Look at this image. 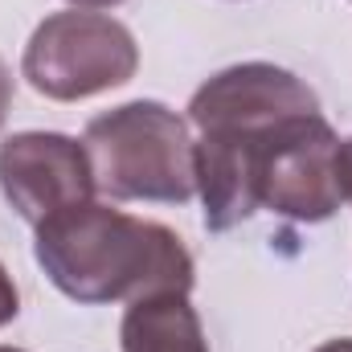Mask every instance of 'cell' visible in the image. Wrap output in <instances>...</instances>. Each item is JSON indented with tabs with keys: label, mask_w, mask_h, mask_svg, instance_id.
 I'll use <instances>...</instances> for the list:
<instances>
[{
	"label": "cell",
	"mask_w": 352,
	"mask_h": 352,
	"mask_svg": "<svg viewBox=\"0 0 352 352\" xmlns=\"http://www.w3.org/2000/svg\"><path fill=\"white\" fill-rule=\"evenodd\" d=\"M33 254L50 283L78 303L192 291V254L168 226L98 201L41 221Z\"/></svg>",
	"instance_id": "1"
},
{
	"label": "cell",
	"mask_w": 352,
	"mask_h": 352,
	"mask_svg": "<svg viewBox=\"0 0 352 352\" xmlns=\"http://www.w3.org/2000/svg\"><path fill=\"white\" fill-rule=\"evenodd\" d=\"M94 184L115 201L184 205L197 188V144L188 123L164 102H127L87 123Z\"/></svg>",
	"instance_id": "2"
},
{
	"label": "cell",
	"mask_w": 352,
	"mask_h": 352,
	"mask_svg": "<svg viewBox=\"0 0 352 352\" xmlns=\"http://www.w3.org/2000/svg\"><path fill=\"white\" fill-rule=\"evenodd\" d=\"M135 66H140V50L127 25L102 12H78V8L45 16L33 29L21 62L29 87L58 102H74L98 90L123 87L131 82Z\"/></svg>",
	"instance_id": "3"
},
{
	"label": "cell",
	"mask_w": 352,
	"mask_h": 352,
	"mask_svg": "<svg viewBox=\"0 0 352 352\" xmlns=\"http://www.w3.org/2000/svg\"><path fill=\"white\" fill-rule=\"evenodd\" d=\"M258 192L270 213H283L291 221H328L340 201H349L344 144L320 111L283 123L266 140Z\"/></svg>",
	"instance_id": "4"
},
{
	"label": "cell",
	"mask_w": 352,
	"mask_h": 352,
	"mask_svg": "<svg viewBox=\"0 0 352 352\" xmlns=\"http://www.w3.org/2000/svg\"><path fill=\"white\" fill-rule=\"evenodd\" d=\"M94 188L87 144L70 135L21 131L0 144V192L29 226L94 201Z\"/></svg>",
	"instance_id": "5"
},
{
	"label": "cell",
	"mask_w": 352,
	"mask_h": 352,
	"mask_svg": "<svg viewBox=\"0 0 352 352\" xmlns=\"http://www.w3.org/2000/svg\"><path fill=\"white\" fill-rule=\"evenodd\" d=\"M320 98L291 70L270 62H246L213 74L188 102V123L201 131H246L266 135L299 115H316Z\"/></svg>",
	"instance_id": "6"
},
{
	"label": "cell",
	"mask_w": 352,
	"mask_h": 352,
	"mask_svg": "<svg viewBox=\"0 0 352 352\" xmlns=\"http://www.w3.org/2000/svg\"><path fill=\"white\" fill-rule=\"evenodd\" d=\"M266 135L246 131H201L197 144V188L205 201L209 230H234L263 205V152Z\"/></svg>",
	"instance_id": "7"
},
{
	"label": "cell",
	"mask_w": 352,
	"mask_h": 352,
	"mask_svg": "<svg viewBox=\"0 0 352 352\" xmlns=\"http://www.w3.org/2000/svg\"><path fill=\"white\" fill-rule=\"evenodd\" d=\"M123 352H209L201 320L180 291H160L131 299L123 328H119Z\"/></svg>",
	"instance_id": "8"
},
{
	"label": "cell",
	"mask_w": 352,
	"mask_h": 352,
	"mask_svg": "<svg viewBox=\"0 0 352 352\" xmlns=\"http://www.w3.org/2000/svg\"><path fill=\"white\" fill-rule=\"evenodd\" d=\"M12 316H16V287H12L8 270H4V263H0V328H4Z\"/></svg>",
	"instance_id": "9"
},
{
	"label": "cell",
	"mask_w": 352,
	"mask_h": 352,
	"mask_svg": "<svg viewBox=\"0 0 352 352\" xmlns=\"http://www.w3.org/2000/svg\"><path fill=\"white\" fill-rule=\"evenodd\" d=\"M8 102H12V74H8V66H4V58H0V123H4V115H8Z\"/></svg>",
	"instance_id": "10"
},
{
	"label": "cell",
	"mask_w": 352,
	"mask_h": 352,
	"mask_svg": "<svg viewBox=\"0 0 352 352\" xmlns=\"http://www.w3.org/2000/svg\"><path fill=\"white\" fill-rule=\"evenodd\" d=\"M344 188H349V201H352V140L344 144Z\"/></svg>",
	"instance_id": "11"
},
{
	"label": "cell",
	"mask_w": 352,
	"mask_h": 352,
	"mask_svg": "<svg viewBox=\"0 0 352 352\" xmlns=\"http://www.w3.org/2000/svg\"><path fill=\"white\" fill-rule=\"evenodd\" d=\"M316 352H352V340H328V344H320Z\"/></svg>",
	"instance_id": "12"
},
{
	"label": "cell",
	"mask_w": 352,
	"mask_h": 352,
	"mask_svg": "<svg viewBox=\"0 0 352 352\" xmlns=\"http://www.w3.org/2000/svg\"><path fill=\"white\" fill-rule=\"evenodd\" d=\"M70 4H82V8H111V4H123V0H70Z\"/></svg>",
	"instance_id": "13"
},
{
	"label": "cell",
	"mask_w": 352,
	"mask_h": 352,
	"mask_svg": "<svg viewBox=\"0 0 352 352\" xmlns=\"http://www.w3.org/2000/svg\"><path fill=\"white\" fill-rule=\"evenodd\" d=\"M0 352H21V349H0Z\"/></svg>",
	"instance_id": "14"
}]
</instances>
